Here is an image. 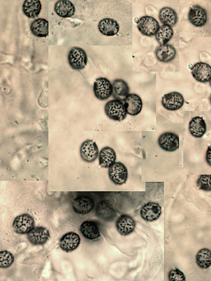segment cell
<instances>
[{
	"label": "cell",
	"instance_id": "25",
	"mask_svg": "<svg viewBox=\"0 0 211 281\" xmlns=\"http://www.w3.org/2000/svg\"><path fill=\"white\" fill-rule=\"evenodd\" d=\"M42 6L39 0H26L23 4L22 10L28 18L37 17L41 10Z\"/></svg>",
	"mask_w": 211,
	"mask_h": 281
},
{
	"label": "cell",
	"instance_id": "11",
	"mask_svg": "<svg viewBox=\"0 0 211 281\" xmlns=\"http://www.w3.org/2000/svg\"><path fill=\"white\" fill-rule=\"evenodd\" d=\"M189 21L196 27H202L207 22V13L199 5L192 6L188 13Z\"/></svg>",
	"mask_w": 211,
	"mask_h": 281
},
{
	"label": "cell",
	"instance_id": "10",
	"mask_svg": "<svg viewBox=\"0 0 211 281\" xmlns=\"http://www.w3.org/2000/svg\"><path fill=\"white\" fill-rule=\"evenodd\" d=\"M127 114L136 116L141 112L143 102L141 97L136 94H129L124 101Z\"/></svg>",
	"mask_w": 211,
	"mask_h": 281
},
{
	"label": "cell",
	"instance_id": "28",
	"mask_svg": "<svg viewBox=\"0 0 211 281\" xmlns=\"http://www.w3.org/2000/svg\"><path fill=\"white\" fill-rule=\"evenodd\" d=\"M174 35L172 27L167 25H162L160 26L156 37L160 45L167 44L172 39Z\"/></svg>",
	"mask_w": 211,
	"mask_h": 281
},
{
	"label": "cell",
	"instance_id": "27",
	"mask_svg": "<svg viewBox=\"0 0 211 281\" xmlns=\"http://www.w3.org/2000/svg\"><path fill=\"white\" fill-rule=\"evenodd\" d=\"M31 29L35 36L46 37L49 34V22L45 19H38L32 23Z\"/></svg>",
	"mask_w": 211,
	"mask_h": 281
},
{
	"label": "cell",
	"instance_id": "1",
	"mask_svg": "<svg viewBox=\"0 0 211 281\" xmlns=\"http://www.w3.org/2000/svg\"><path fill=\"white\" fill-rule=\"evenodd\" d=\"M106 116L111 120L122 121L127 117V111L124 103L118 100L108 102L105 106Z\"/></svg>",
	"mask_w": 211,
	"mask_h": 281
},
{
	"label": "cell",
	"instance_id": "20",
	"mask_svg": "<svg viewBox=\"0 0 211 281\" xmlns=\"http://www.w3.org/2000/svg\"><path fill=\"white\" fill-rule=\"evenodd\" d=\"M206 124L200 117L193 118L189 125V130L191 134L196 138H201L206 132Z\"/></svg>",
	"mask_w": 211,
	"mask_h": 281
},
{
	"label": "cell",
	"instance_id": "18",
	"mask_svg": "<svg viewBox=\"0 0 211 281\" xmlns=\"http://www.w3.org/2000/svg\"><path fill=\"white\" fill-rule=\"evenodd\" d=\"M136 227L134 219L128 215H122L116 222L118 232L123 236H127L132 233Z\"/></svg>",
	"mask_w": 211,
	"mask_h": 281
},
{
	"label": "cell",
	"instance_id": "14",
	"mask_svg": "<svg viewBox=\"0 0 211 281\" xmlns=\"http://www.w3.org/2000/svg\"><path fill=\"white\" fill-rule=\"evenodd\" d=\"M211 67L208 64L200 62L195 64L192 70V75L196 80L205 83L210 79Z\"/></svg>",
	"mask_w": 211,
	"mask_h": 281
},
{
	"label": "cell",
	"instance_id": "30",
	"mask_svg": "<svg viewBox=\"0 0 211 281\" xmlns=\"http://www.w3.org/2000/svg\"><path fill=\"white\" fill-rule=\"evenodd\" d=\"M97 215L106 221H110L115 218V211L106 204H102L96 209Z\"/></svg>",
	"mask_w": 211,
	"mask_h": 281
},
{
	"label": "cell",
	"instance_id": "8",
	"mask_svg": "<svg viewBox=\"0 0 211 281\" xmlns=\"http://www.w3.org/2000/svg\"><path fill=\"white\" fill-rule=\"evenodd\" d=\"M80 153L84 161L91 163L95 161L99 155V150L94 140L87 139L81 144Z\"/></svg>",
	"mask_w": 211,
	"mask_h": 281
},
{
	"label": "cell",
	"instance_id": "19",
	"mask_svg": "<svg viewBox=\"0 0 211 281\" xmlns=\"http://www.w3.org/2000/svg\"><path fill=\"white\" fill-rule=\"evenodd\" d=\"M155 53L158 61L166 63L174 59L176 51L172 45L167 44L158 46Z\"/></svg>",
	"mask_w": 211,
	"mask_h": 281
},
{
	"label": "cell",
	"instance_id": "7",
	"mask_svg": "<svg viewBox=\"0 0 211 281\" xmlns=\"http://www.w3.org/2000/svg\"><path fill=\"white\" fill-rule=\"evenodd\" d=\"M185 104V98L180 93L177 92H171L162 97V104L168 110H177Z\"/></svg>",
	"mask_w": 211,
	"mask_h": 281
},
{
	"label": "cell",
	"instance_id": "21",
	"mask_svg": "<svg viewBox=\"0 0 211 281\" xmlns=\"http://www.w3.org/2000/svg\"><path fill=\"white\" fill-rule=\"evenodd\" d=\"M112 86V96L120 101H124L125 98L130 94V87L125 80L118 79L114 81Z\"/></svg>",
	"mask_w": 211,
	"mask_h": 281
},
{
	"label": "cell",
	"instance_id": "6",
	"mask_svg": "<svg viewBox=\"0 0 211 281\" xmlns=\"http://www.w3.org/2000/svg\"><path fill=\"white\" fill-rule=\"evenodd\" d=\"M159 147L164 151L172 152L179 147V136L176 134L167 132L161 134L158 139Z\"/></svg>",
	"mask_w": 211,
	"mask_h": 281
},
{
	"label": "cell",
	"instance_id": "17",
	"mask_svg": "<svg viewBox=\"0 0 211 281\" xmlns=\"http://www.w3.org/2000/svg\"><path fill=\"white\" fill-rule=\"evenodd\" d=\"M98 30L103 35L114 36L116 35L120 30L118 22L112 18H105L101 20L98 25Z\"/></svg>",
	"mask_w": 211,
	"mask_h": 281
},
{
	"label": "cell",
	"instance_id": "24",
	"mask_svg": "<svg viewBox=\"0 0 211 281\" xmlns=\"http://www.w3.org/2000/svg\"><path fill=\"white\" fill-rule=\"evenodd\" d=\"M100 164L105 168L109 167L116 160V154L113 149L107 147L103 148L99 153Z\"/></svg>",
	"mask_w": 211,
	"mask_h": 281
},
{
	"label": "cell",
	"instance_id": "5",
	"mask_svg": "<svg viewBox=\"0 0 211 281\" xmlns=\"http://www.w3.org/2000/svg\"><path fill=\"white\" fill-rule=\"evenodd\" d=\"M160 26L157 19L147 16L140 18L137 22V28L139 32L147 37L156 35Z\"/></svg>",
	"mask_w": 211,
	"mask_h": 281
},
{
	"label": "cell",
	"instance_id": "31",
	"mask_svg": "<svg viewBox=\"0 0 211 281\" xmlns=\"http://www.w3.org/2000/svg\"><path fill=\"white\" fill-rule=\"evenodd\" d=\"M15 260L13 255L8 250L0 251V268L7 269L10 267Z\"/></svg>",
	"mask_w": 211,
	"mask_h": 281
},
{
	"label": "cell",
	"instance_id": "13",
	"mask_svg": "<svg viewBox=\"0 0 211 281\" xmlns=\"http://www.w3.org/2000/svg\"><path fill=\"white\" fill-rule=\"evenodd\" d=\"M50 238L49 231L42 227L34 228L27 233V239L31 243L35 245L45 244Z\"/></svg>",
	"mask_w": 211,
	"mask_h": 281
},
{
	"label": "cell",
	"instance_id": "32",
	"mask_svg": "<svg viewBox=\"0 0 211 281\" xmlns=\"http://www.w3.org/2000/svg\"><path fill=\"white\" fill-rule=\"evenodd\" d=\"M198 189L204 191L209 192L211 190L210 175H201L196 182Z\"/></svg>",
	"mask_w": 211,
	"mask_h": 281
},
{
	"label": "cell",
	"instance_id": "23",
	"mask_svg": "<svg viewBox=\"0 0 211 281\" xmlns=\"http://www.w3.org/2000/svg\"><path fill=\"white\" fill-rule=\"evenodd\" d=\"M82 235L90 240H94L101 236V233L96 223L92 221H84L80 227Z\"/></svg>",
	"mask_w": 211,
	"mask_h": 281
},
{
	"label": "cell",
	"instance_id": "29",
	"mask_svg": "<svg viewBox=\"0 0 211 281\" xmlns=\"http://www.w3.org/2000/svg\"><path fill=\"white\" fill-rule=\"evenodd\" d=\"M196 263L201 269H206L211 265V252L207 248L201 249L197 254Z\"/></svg>",
	"mask_w": 211,
	"mask_h": 281
},
{
	"label": "cell",
	"instance_id": "26",
	"mask_svg": "<svg viewBox=\"0 0 211 281\" xmlns=\"http://www.w3.org/2000/svg\"><path fill=\"white\" fill-rule=\"evenodd\" d=\"M159 17L162 24L171 27L174 26L178 21L176 12L172 8L169 7L162 8L160 11Z\"/></svg>",
	"mask_w": 211,
	"mask_h": 281
},
{
	"label": "cell",
	"instance_id": "33",
	"mask_svg": "<svg viewBox=\"0 0 211 281\" xmlns=\"http://www.w3.org/2000/svg\"><path fill=\"white\" fill-rule=\"evenodd\" d=\"M169 279L170 281H185L186 277L184 273L177 269L171 270L169 273Z\"/></svg>",
	"mask_w": 211,
	"mask_h": 281
},
{
	"label": "cell",
	"instance_id": "22",
	"mask_svg": "<svg viewBox=\"0 0 211 281\" xmlns=\"http://www.w3.org/2000/svg\"><path fill=\"white\" fill-rule=\"evenodd\" d=\"M54 10L59 16L66 18L73 17L75 15L76 9L72 2L62 0L55 4Z\"/></svg>",
	"mask_w": 211,
	"mask_h": 281
},
{
	"label": "cell",
	"instance_id": "9",
	"mask_svg": "<svg viewBox=\"0 0 211 281\" xmlns=\"http://www.w3.org/2000/svg\"><path fill=\"white\" fill-rule=\"evenodd\" d=\"M35 220L30 215L23 214L17 216L13 223V229L19 234L29 233L34 228Z\"/></svg>",
	"mask_w": 211,
	"mask_h": 281
},
{
	"label": "cell",
	"instance_id": "16",
	"mask_svg": "<svg viewBox=\"0 0 211 281\" xmlns=\"http://www.w3.org/2000/svg\"><path fill=\"white\" fill-rule=\"evenodd\" d=\"M80 243L79 235L74 232H69L64 235L61 239L59 245L64 251L70 252L77 249Z\"/></svg>",
	"mask_w": 211,
	"mask_h": 281
},
{
	"label": "cell",
	"instance_id": "2",
	"mask_svg": "<svg viewBox=\"0 0 211 281\" xmlns=\"http://www.w3.org/2000/svg\"><path fill=\"white\" fill-rule=\"evenodd\" d=\"M88 61L87 54L83 49L74 47L68 54V62L75 70H82L85 68Z\"/></svg>",
	"mask_w": 211,
	"mask_h": 281
},
{
	"label": "cell",
	"instance_id": "3",
	"mask_svg": "<svg viewBox=\"0 0 211 281\" xmlns=\"http://www.w3.org/2000/svg\"><path fill=\"white\" fill-rule=\"evenodd\" d=\"M108 174L112 182L117 185L125 184L128 178V168L120 162H115L109 167Z\"/></svg>",
	"mask_w": 211,
	"mask_h": 281
},
{
	"label": "cell",
	"instance_id": "15",
	"mask_svg": "<svg viewBox=\"0 0 211 281\" xmlns=\"http://www.w3.org/2000/svg\"><path fill=\"white\" fill-rule=\"evenodd\" d=\"M95 205L94 200L88 196H80L73 203L75 212L81 215H86L91 213L94 208Z\"/></svg>",
	"mask_w": 211,
	"mask_h": 281
},
{
	"label": "cell",
	"instance_id": "4",
	"mask_svg": "<svg viewBox=\"0 0 211 281\" xmlns=\"http://www.w3.org/2000/svg\"><path fill=\"white\" fill-rule=\"evenodd\" d=\"M94 92L98 100L101 101L106 100L112 95V83L106 78H98L94 82Z\"/></svg>",
	"mask_w": 211,
	"mask_h": 281
},
{
	"label": "cell",
	"instance_id": "34",
	"mask_svg": "<svg viewBox=\"0 0 211 281\" xmlns=\"http://www.w3.org/2000/svg\"><path fill=\"white\" fill-rule=\"evenodd\" d=\"M210 153H211L210 147H208L206 152V160L207 162L209 165H210V158H211Z\"/></svg>",
	"mask_w": 211,
	"mask_h": 281
},
{
	"label": "cell",
	"instance_id": "12",
	"mask_svg": "<svg viewBox=\"0 0 211 281\" xmlns=\"http://www.w3.org/2000/svg\"><path fill=\"white\" fill-rule=\"evenodd\" d=\"M140 216L145 221L152 222L158 220L162 214V208L157 203L149 202L140 210Z\"/></svg>",
	"mask_w": 211,
	"mask_h": 281
}]
</instances>
